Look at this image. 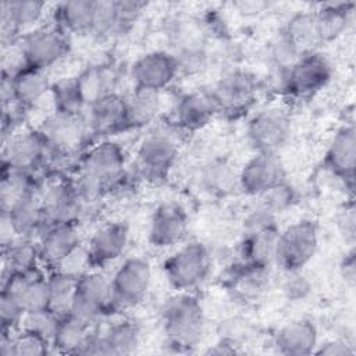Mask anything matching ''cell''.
Here are the masks:
<instances>
[{
  "label": "cell",
  "mask_w": 356,
  "mask_h": 356,
  "mask_svg": "<svg viewBox=\"0 0 356 356\" xmlns=\"http://www.w3.org/2000/svg\"><path fill=\"white\" fill-rule=\"evenodd\" d=\"M204 324L203 306L189 292H181L170 298L161 307V325L165 342L178 352H189L200 343Z\"/></svg>",
  "instance_id": "6da1fadb"
},
{
  "label": "cell",
  "mask_w": 356,
  "mask_h": 356,
  "mask_svg": "<svg viewBox=\"0 0 356 356\" xmlns=\"http://www.w3.org/2000/svg\"><path fill=\"white\" fill-rule=\"evenodd\" d=\"M318 249V227L313 220L296 221L280 231L274 261L285 273H298Z\"/></svg>",
  "instance_id": "7a4b0ae2"
},
{
  "label": "cell",
  "mask_w": 356,
  "mask_h": 356,
  "mask_svg": "<svg viewBox=\"0 0 356 356\" xmlns=\"http://www.w3.org/2000/svg\"><path fill=\"white\" fill-rule=\"evenodd\" d=\"M211 257L204 243L192 241L165 259L163 270L171 286L179 292L197 288L209 275Z\"/></svg>",
  "instance_id": "3957f363"
},
{
  "label": "cell",
  "mask_w": 356,
  "mask_h": 356,
  "mask_svg": "<svg viewBox=\"0 0 356 356\" xmlns=\"http://www.w3.org/2000/svg\"><path fill=\"white\" fill-rule=\"evenodd\" d=\"M332 67L318 51H305L285 72L281 88L292 97L307 99L318 93L331 79Z\"/></svg>",
  "instance_id": "277c9868"
},
{
  "label": "cell",
  "mask_w": 356,
  "mask_h": 356,
  "mask_svg": "<svg viewBox=\"0 0 356 356\" xmlns=\"http://www.w3.org/2000/svg\"><path fill=\"white\" fill-rule=\"evenodd\" d=\"M113 312L111 281L97 270H88L78 277L70 307L72 316L95 324L102 316Z\"/></svg>",
  "instance_id": "5b68a950"
},
{
  "label": "cell",
  "mask_w": 356,
  "mask_h": 356,
  "mask_svg": "<svg viewBox=\"0 0 356 356\" xmlns=\"http://www.w3.org/2000/svg\"><path fill=\"white\" fill-rule=\"evenodd\" d=\"M178 140L172 134L164 129L147 134L136 149L138 172L153 182L165 179L178 157Z\"/></svg>",
  "instance_id": "8992f818"
},
{
  "label": "cell",
  "mask_w": 356,
  "mask_h": 356,
  "mask_svg": "<svg viewBox=\"0 0 356 356\" xmlns=\"http://www.w3.org/2000/svg\"><path fill=\"white\" fill-rule=\"evenodd\" d=\"M110 281L113 312L127 310L146 296L152 282V267L142 257H129L120 264Z\"/></svg>",
  "instance_id": "52a82bcc"
},
{
  "label": "cell",
  "mask_w": 356,
  "mask_h": 356,
  "mask_svg": "<svg viewBox=\"0 0 356 356\" xmlns=\"http://www.w3.org/2000/svg\"><path fill=\"white\" fill-rule=\"evenodd\" d=\"M68 50L67 33L56 24L32 29L21 38L22 64L44 71L64 58Z\"/></svg>",
  "instance_id": "ba28073f"
},
{
  "label": "cell",
  "mask_w": 356,
  "mask_h": 356,
  "mask_svg": "<svg viewBox=\"0 0 356 356\" xmlns=\"http://www.w3.org/2000/svg\"><path fill=\"white\" fill-rule=\"evenodd\" d=\"M78 167L79 172L96 179L108 192L122 182L125 167L124 149L113 140H102L81 156Z\"/></svg>",
  "instance_id": "9c48e42d"
},
{
  "label": "cell",
  "mask_w": 356,
  "mask_h": 356,
  "mask_svg": "<svg viewBox=\"0 0 356 356\" xmlns=\"http://www.w3.org/2000/svg\"><path fill=\"white\" fill-rule=\"evenodd\" d=\"M50 88L44 70L22 64L10 75L3 72L1 100L4 106L15 103L21 110H26L39 103Z\"/></svg>",
  "instance_id": "30bf717a"
},
{
  "label": "cell",
  "mask_w": 356,
  "mask_h": 356,
  "mask_svg": "<svg viewBox=\"0 0 356 356\" xmlns=\"http://www.w3.org/2000/svg\"><path fill=\"white\" fill-rule=\"evenodd\" d=\"M246 134L256 152L278 153L291 135L289 114L280 107L260 110L249 120Z\"/></svg>",
  "instance_id": "8fae6325"
},
{
  "label": "cell",
  "mask_w": 356,
  "mask_h": 356,
  "mask_svg": "<svg viewBox=\"0 0 356 356\" xmlns=\"http://www.w3.org/2000/svg\"><path fill=\"white\" fill-rule=\"evenodd\" d=\"M3 142L1 165L31 174L43 167L50 145L38 128L14 132Z\"/></svg>",
  "instance_id": "7c38bea8"
},
{
  "label": "cell",
  "mask_w": 356,
  "mask_h": 356,
  "mask_svg": "<svg viewBox=\"0 0 356 356\" xmlns=\"http://www.w3.org/2000/svg\"><path fill=\"white\" fill-rule=\"evenodd\" d=\"M285 179L284 163L274 152H256L238 172V186L256 197Z\"/></svg>",
  "instance_id": "4fadbf2b"
},
{
  "label": "cell",
  "mask_w": 356,
  "mask_h": 356,
  "mask_svg": "<svg viewBox=\"0 0 356 356\" xmlns=\"http://www.w3.org/2000/svg\"><path fill=\"white\" fill-rule=\"evenodd\" d=\"M220 113L238 115L250 108L257 96V81L248 71L225 74L211 90Z\"/></svg>",
  "instance_id": "5bb4252c"
},
{
  "label": "cell",
  "mask_w": 356,
  "mask_h": 356,
  "mask_svg": "<svg viewBox=\"0 0 356 356\" xmlns=\"http://www.w3.org/2000/svg\"><path fill=\"white\" fill-rule=\"evenodd\" d=\"M178 72L175 56L164 50H153L140 56L131 68L134 88L152 89L156 92L167 88Z\"/></svg>",
  "instance_id": "9a60e30c"
},
{
  "label": "cell",
  "mask_w": 356,
  "mask_h": 356,
  "mask_svg": "<svg viewBox=\"0 0 356 356\" xmlns=\"http://www.w3.org/2000/svg\"><path fill=\"white\" fill-rule=\"evenodd\" d=\"M78 224H56L44 229L38 239L40 264L50 271L60 270L63 264L81 246Z\"/></svg>",
  "instance_id": "2e32d148"
},
{
  "label": "cell",
  "mask_w": 356,
  "mask_h": 356,
  "mask_svg": "<svg viewBox=\"0 0 356 356\" xmlns=\"http://www.w3.org/2000/svg\"><path fill=\"white\" fill-rule=\"evenodd\" d=\"M324 165L332 175L341 179L349 191H353L356 167V131L352 122L341 127L331 139L325 150Z\"/></svg>",
  "instance_id": "e0dca14e"
},
{
  "label": "cell",
  "mask_w": 356,
  "mask_h": 356,
  "mask_svg": "<svg viewBox=\"0 0 356 356\" xmlns=\"http://www.w3.org/2000/svg\"><path fill=\"white\" fill-rule=\"evenodd\" d=\"M42 209L46 227L56 224H78L83 206L71 181H58L42 191Z\"/></svg>",
  "instance_id": "ac0fdd59"
},
{
  "label": "cell",
  "mask_w": 356,
  "mask_h": 356,
  "mask_svg": "<svg viewBox=\"0 0 356 356\" xmlns=\"http://www.w3.org/2000/svg\"><path fill=\"white\" fill-rule=\"evenodd\" d=\"M189 220L186 211L174 203L160 204L150 218L149 242L156 248L178 245L188 234Z\"/></svg>",
  "instance_id": "d6986e66"
},
{
  "label": "cell",
  "mask_w": 356,
  "mask_h": 356,
  "mask_svg": "<svg viewBox=\"0 0 356 356\" xmlns=\"http://www.w3.org/2000/svg\"><path fill=\"white\" fill-rule=\"evenodd\" d=\"M128 227L124 222H110L99 228L86 246L89 268L97 270L117 260L128 245Z\"/></svg>",
  "instance_id": "ffe728a7"
},
{
  "label": "cell",
  "mask_w": 356,
  "mask_h": 356,
  "mask_svg": "<svg viewBox=\"0 0 356 356\" xmlns=\"http://www.w3.org/2000/svg\"><path fill=\"white\" fill-rule=\"evenodd\" d=\"M86 110V129L95 136H108L127 131L125 100L122 95L117 92L106 95Z\"/></svg>",
  "instance_id": "44dd1931"
},
{
  "label": "cell",
  "mask_w": 356,
  "mask_h": 356,
  "mask_svg": "<svg viewBox=\"0 0 356 356\" xmlns=\"http://www.w3.org/2000/svg\"><path fill=\"white\" fill-rule=\"evenodd\" d=\"M42 191L40 186L29 191L8 210L1 211L10 218L18 236L38 241L47 228L42 209Z\"/></svg>",
  "instance_id": "7402d4cb"
},
{
  "label": "cell",
  "mask_w": 356,
  "mask_h": 356,
  "mask_svg": "<svg viewBox=\"0 0 356 356\" xmlns=\"http://www.w3.org/2000/svg\"><path fill=\"white\" fill-rule=\"evenodd\" d=\"M218 113V106L211 92L193 90L179 97L174 120L179 129L193 132L204 128Z\"/></svg>",
  "instance_id": "603a6c76"
},
{
  "label": "cell",
  "mask_w": 356,
  "mask_h": 356,
  "mask_svg": "<svg viewBox=\"0 0 356 356\" xmlns=\"http://www.w3.org/2000/svg\"><path fill=\"white\" fill-rule=\"evenodd\" d=\"M46 138L47 143L56 149L72 153V150L82 142L86 129L82 117L67 115L53 111L47 115L38 128Z\"/></svg>",
  "instance_id": "cb8c5ba5"
},
{
  "label": "cell",
  "mask_w": 356,
  "mask_h": 356,
  "mask_svg": "<svg viewBox=\"0 0 356 356\" xmlns=\"http://www.w3.org/2000/svg\"><path fill=\"white\" fill-rule=\"evenodd\" d=\"M44 3L35 0H10L0 6V31L3 46L11 44L19 31L33 25L43 14Z\"/></svg>",
  "instance_id": "d4e9b609"
},
{
  "label": "cell",
  "mask_w": 356,
  "mask_h": 356,
  "mask_svg": "<svg viewBox=\"0 0 356 356\" xmlns=\"http://www.w3.org/2000/svg\"><path fill=\"white\" fill-rule=\"evenodd\" d=\"M274 345L280 353L286 356L312 355L318 345L317 328L310 320H293L278 328Z\"/></svg>",
  "instance_id": "484cf974"
},
{
  "label": "cell",
  "mask_w": 356,
  "mask_h": 356,
  "mask_svg": "<svg viewBox=\"0 0 356 356\" xmlns=\"http://www.w3.org/2000/svg\"><path fill=\"white\" fill-rule=\"evenodd\" d=\"M278 234L277 222L259 229L243 231L239 245L241 261L259 267H270L274 261Z\"/></svg>",
  "instance_id": "4316f807"
},
{
  "label": "cell",
  "mask_w": 356,
  "mask_h": 356,
  "mask_svg": "<svg viewBox=\"0 0 356 356\" xmlns=\"http://www.w3.org/2000/svg\"><path fill=\"white\" fill-rule=\"evenodd\" d=\"M92 334V324L67 313L56 320L50 338L51 348L58 353L81 355Z\"/></svg>",
  "instance_id": "83f0119b"
},
{
  "label": "cell",
  "mask_w": 356,
  "mask_h": 356,
  "mask_svg": "<svg viewBox=\"0 0 356 356\" xmlns=\"http://www.w3.org/2000/svg\"><path fill=\"white\" fill-rule=\"evenodd\" d=\"M75 79L82 99L86 107H89L100 97L115 92L118 72L113 64L103 63L86 67Z\"/></svg>",
  "instance_id": "f1b7e54d"
},
{
  "label": "cell",
  "mask_w": 356,
  "mask_h": 356,
  "mask_svg": "<svg viewBox=\"0 0 356 356\" xmlns=\"http://www.w3.org/2000/svg\"><path fill=\"white\" fill-rule=\"evenodd\" d=\"M353 3H324L314 11V31L317 42H332L348 28Z\"/></svg>",
  "instance_id": "f546056e"
},
{
  "label": "cell",
  "mask_w": 356,
  "mask_h": 356,
  "mask_svg": "<svg viewBox=\"0 0 356 356\" xmlns=\"http://www.w3.org/2000/svg\"><path fill=\"white\" fill-rule=\"evenodd\" d=\"M97 341L99 355H129L140 343V327L134 320H121L97 334Z\"/></svg>",
  "instance_id": "4dcf8cb0"
},
{
  "label": "cell",
  "mask_w": 356,
  "mask_h": 356,
  "mask_svg": "<svg viewBox=\"0 0 356 356\" xmlns=\"http://www.w3.org/2000/svg\"><path fill=\"white\" fill-rule=\"evenodd\" d=\"M125 121L128 129H139L149 125L160 110V92L143 88H134L124 96Z\"/></svg>",
  "instance_id": "1f68e13d"
},
{
  "label": "cell",
  "mask_w": 356,
  "mask_h": 356,
  "mask_svg": "<svg viewBox=\"0 0 356 356\" xmlns=\"http://www.w3.org/2000/svg\"><path fill=\"white\" fill-rule=\"evenodd\" d=\"M96 0H70L57 4L56 25L65 33H90Z\"/></svg>",
  "instance_id": "d6a6232c"
},
{
  "label": "cell",
  "mask_w": 356,
  "mask_h": 356,
  "mask_svg": "<svg viewBox=\"0 0 356 356\" xmlns=\"http://www.w3.org/2000/svg\"><path fill=\"white\" fill-rule=\"evenodd\" d=\"M268 267H259L239 261L228 274V286L242 299L256 298L268 278Z\"/></svg>",
  "instance_id": "836d02e7"
},
{
  "label": "cell",
  "mask_w": 356,
  "mask_h": 356,
  "mask_svg": "<svg viewBox=\"0 0 356 356\" xmlns=\"http://www.w3.org/2000/svg\"><path fill=\"white\" fill-rule=\"evenodd\" d=\"M4 270L11 273L33 271L40 263L38 241L18 236L1 248Z\"/></svg>",
  "instance_id": "e575fe53"
},
{
  "label": "cell",
  "mask_w": 356,
  "mask_h": 356,
  "mask_svg": "<svg viewBox=\"0 0 356 356\" xmlns=\"http://www.w3.org/2000/svg\"><path fill=\"white\" fill-rule=\"evenodd\" d=\"M78 275L63 270L50 271L47 275V285H49V312L56 316L61 317L70 312L75 288H76Z\"/></svg>",
  "instance_id": "d590c367"
},
{
  "label": "cell",
  "mask_w": 356,
  "mask_h": 356,
  "mask_svg": "<svg viewBox=\"0 0 356 356\" xmlns=\"http://www.w3.org/2000/svg\"><path fill=\"white\" fill-rule=\"evenodd\" d=\"M50 95L54 103V111L57 113L82 117L83 111L88 108L79 92L75 76L51 83Z\"/></svg>",
  "instance_id": "8d00e7d4"
},
{
  "label": "cell",
  "mask_w": 356,
  "mask_h": 356,
  "mask_svg": "<svg viewBox=\"0 0 356 356\" xmlns=\"http://www.w3.org/2000/svg\"><path fill=\"white\" fill-rule=\"evenodd\" d=\"M202 181L210 192L225 195L238 185V172L225 160H213L204 165Z\"/></svg>",
  "instance_id": "74e56055"
},
{
  "label": "cell",
  "mask_w": 356,
  "mask_h": 356,
  "mask_svg": "<svg viewBox=\"0 0 356 356\" xmlns=\"http://www.w3.org/2000/svg\"><path fill=\"white\" fill-rule=\"evenodd\" d=\"M282 33L291 39L300 50L307 51L312 43L317 42L314 31V11L302 10L293 14L285 24Z\"/></svg>",
  "instance_id": "f35d334b"
},
{
  "label": "cell",
  "mask_w": 356,
  "mask_h": 356,
  "mask_svg": "<svg viewBox=\"0 0 356 356\" xmlns=\"http://www.w3.org/2000/svg\"><path fill=\"white\" fill-rule=\"evenodd\" d=\"M51 352L50 339L33 330L19 328L17 334H11L13 356H43Z\"/></svg>",
  "instance_id": "ab89813d"
},
{
  "label": "cell",
  "mask_w": 356,
  "mask_h": 356,
  "mask_svg": "<svg viewBox=\"0 0 356 356\" xmlns=\"http://www.w3.org/2000/svg\"><path fill=\"white\" fill-rule=\"evenodd\" d=\"M259 197V206L263 207L264 210H267L271 214H277L281 213L286 209H289L298 197V193L295 191V188L285 179L277 185H274L273 188L267 189L266 192H263Z\"/></svg>",
  "instance_id": "60d3db41"
},
{
  "label": "cell",
  "mask_w": 356,
  "mask_h": 356,
  "mask_svg": "<svg viewBox=\"0 0 356 356\" xmlns=\"http://www.w3.org/2000/svg\"><path fill=\"white\" fill-rule=\"evenodd\" d=\"M25 310L18 300V298L1 289L0 293V323H1V334H13L17 328H19L21 321L24 318Z\"/></svg>",
  "instance_id": "b9f144b4"
},
{
  "label": "cell",
  "mask_w": 356,
  "mask_h": 356,
  "mask_svg": "<svg viewBox=\"0 0 356 356\" xmlns=\"http://www.w3.org/2000/svg\"><path fill=\"white\" fill-rule=\"evenodd\" d=\"M117 32H120V29L115 13V3L111 0H96L90 33L96 36H108Z\"/></svg>",
  "instance_id": "7bdbcfd3"
},
{
  "label": "cell",
  "mask_w": 356,
  "mask_h": 356,
  "mask_svg": "<svg viewBox=\"0 0 356 356\" xmlns=\"http://www.w3.org/2000/svg\"><path fill=\"white\" fill-rule=\"evenodd\" d=\"M305 51L300 50L291 39H288L282 32L271 43V58L274 65L281 71H286Z\"/></svg>",
  "instance_id": "ee69618b"
},
{
  "label": "cell",
  "mask_w": 356,
  "mask_h": 356,
  "mask_svg": "<svg viewBox=\"0 0 356 356\" xmlns=\"http://www.w3.org/2000/svg\"><path fill=\"white\" fill-rule=\"evenodd\" d=\"M114 3H115V13H117L120 32L131 26V24L138 19L140 13L146 7V3L135 1V0H117Z\"/></svg>",
  "instance_id": "f6af8a7d"
},
{
  "label": "cell",
  "mask_w": 356,
  "mask_h": 356,
  "mask_svg": "<svg viewBox=\"0 0 356 356\" xmlns=\"http://www.w3.org/2000/svg\"><path fill=\"white\" fill-rule=\"evenodd\" d=\"M314 355L324 356H352L355 355V349L343 339H330L321 345H317Z\"/></svg>",
  "instance_id": "bcb514c9"
},
{
  "label": "cell",
  "mask_w": 356,
  "mask_h": 356,
  "mask_svg": "<svg viewBox=\"0 0 356 356\" xmlns=\"http://www.w3.org/2000/svg\"><path fill=\"white\" fill-rule=\"evenodd\" d=\"M338 225L342 231V234L345 235V238L348 241H353L355 239V207L353 204L350 206H345V209L342 210V213L338 217Z\"/></svg>",
  "instance_id": "7dc6e473"
},
{
  "label": "cell",
  "mask_w": 356,
  "mask_h": 356,
  "mask_svg": "<svg viewBox=\"0 0 356 356\" xmlns=\"http://www.w3.org/2000/svg\"><path fill=\"white\" fill-rule=\"evenodd\" d=\"M339 271L342 278L345 280V282L349 286L355 285V280H356V257H355V250L350 249L349 252H346L341 260L339 264Z\"/></svg>",
  "instance_id": "c3c4849f"
},
{
  "label": "cell",
  "mask_w": 356,
  "mask_h": 356,
  "mask_svg": "<svg viewBox=\"0 0 356 356\" xmlns=\"http://www.w3.org/2000/svg\"><path fill=\"white\" fill-rule=\"evenodd\" d=\"M232 6L243 15H256L268 7L266 1H256V0H241L232 3Z\"/></svg>",
  "instance_id": "681fc988"
},
{
  "label": "cell",
  "mask_w": 356,
  "mask_h": 356,
  "mask_svg": "<svg viewBox=\"0 0 356 356\" xmlns=\"http://www.w3.org/2000/svg\"><path fill=\"white\" fill-rule=\"evenodd\" d=\"M285 291L288 292L289 298L299 299V298H303L309 291V284L305 280H302V277H296L295 280L288 282V285L285 286Z\"/></svg>",
  "instance_id": "f907efd6"
},
{
  "label": "cell",
  "mask_w": 356,
  "mask_h": 356,
  "mask_svg": "<svg viewBox=\"0 0 356 356\" xmlns=\"http://www.w3.org/2000/svg\"><path fill=\"white\" fill-rule=\"evenodd\" d=\"M206 353H210V355H232V353H236V349H235L234 343H231L225 339H220L216 345L209 348L206 350Z\"/></svg>",
  "instance_id": "816d5d0a"
}]
</instances>
